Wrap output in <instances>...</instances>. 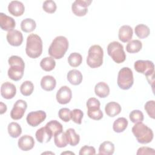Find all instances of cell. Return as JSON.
<instances>
[{"label": "cell", "instance_id": "cell-44", "mask_svg": "<svg viewBox=\"0 0 155 155\" xmlns=\"http://www.w3.org/2000/svg\"><path fill=\"white\" fill-rule=\"evenodd\" d=\"M155 151L153 148L147 147H142L139 148L137 150L136 153L137 155L139 154H154Z\"/></svg>", "mask_w": 155, "mask_h": 155}, {"label": "cell", "instance_id": "cell-32", "mask_svg": "<svg viewBox=\"0 0 155 155\" xmlns=\"http://www.w3.org/2000/svg\"><path fill=\"white\" fill-rule=\"evenodd\" d=\"M142 47V42L137 39H134L130 41L127 46L126 50L130 53H136L139 52Z\"/></svg>", "mask_w": 155, "mask_h": 155}, {"label": "cell", "instance_id": "cell-25", "mask_svg": "<svg viewBox=\"0 0 155 155\" xmlns=\"http://www.w3.org/2000/svg\"><path fill=\"white\" fill-rule=\"evenodd\" d=\"M45 127L50 131L53 136L61 133L63 131L62 125L56 120H52L49 121L47 123Z\"/></svg>", "mask_w": 155, "mask_h": 155}, {"label": "cell", "instance_id": "cell-41", "mask_svg": "<svg viewBox=\"0 0 155 155\" xmlns=\"http://www.w3.org/2000/svg\"><path fill=\"white\" fill-rule=\"evenodd\" d=\"M88 110H96L100 108L101 103L98 99L95 97H90L87 100L86 103Z\"/></svg>", "mask_w": 155, "mask_h": 155}, {"label": "cell", "instance_id": "cell-17", "mask_svg": "<svg viewBox=\"0 0 155 155\" xmlns=\"http://www.w3.org/2000/svg\"><path fill=\"white\" fill-rule=\"evenodd\" d=\"M8 10L11 15L15 16H19L24 13L25 7L23 3L21 1H12L8 5Z\"/></svg>", "mask_w": 155, "mask_h": 155}, {"label": "cell", "instance_id": "cell-33", "mask_svg": "<svg viewBox=\"0 0 155 155\" xmlns=\"http://www.w3.org/2000/svg\"><path fill=\"white\" fill-rule=\"evenodd\" d=\"M82 62V57L81 54L78 53H72L68 58V62L69 65L73 67H77L79 66Z\"/></svg>", "mask_w": 155, "mask_h": 155}, {"label": "cell", "instance_id": "cell-35", "mask_svg": "<svg viewBox=\"0 0 155 155\" xmlns=\"http://www.w3.org/2000/svg\"><path fill=\"white\" fill-rule=\"evenodd\" d=\"M54 144L57 147L59 148H63L65 147L68 143L65 132L62 131L60 133H58L54 136Z\"/></svg>", "mask_w": 155, "mask_h": 155}, {"label": "cell", "instance_id": "cell-30", "mask_svg": "<svg viewBox=\"0 0 155 155\" xmlns=\"http://www.w3.org/2000/svg\"><path fill=\"white\" fill-rule=\"evenodd\" d=\"M134 32L138 38L143 39L149 36L150 33V30L147 25L140 24L137 25L135 27Z\"/></svg>", "mask_w": 155, "mask_h": 155}, {"label": "cell", "instance_id": "cell-5", "mask_svg": "<svg viewBox=\"0 0 155 155\" xmlns=\"http://www.w3.org/2000/svg\"><path fill=\"white\" fill-rule=\"evenodd\" d=\"M103 56L104 51L102 47L99 45H93L88 50L87 64L92 68L99 67L103 63Z\"/></svg>", "mask_w": 155, "mask_h": 155}, {"label": "cell", "instance_id": "cell-38", "mask_svg": "<svg viewBox=\"0 0 155 155\" xmlns=\"http://www.w3.org/2000/svg\"><path fill=\"white\" fill-rule=\"evenodd\" d=\"M56 4L54 1L52 0L45 1L42 5L43 10L48 13H53L56 10Z\"/></svg>", "mask_w": 155, "mask_h": 155}, {"label": "cell", "instance_id": "cell-45", "mask_svg": "<svg viewBox=\"0 0 155 155\" xmlns=\"http://www.w3.org/2000/svg\"><path fill=\"white\" fill-rule=\"evenodd\" d=\"M7 105L5 104H4L3 102H0V114H2L3 113H5L6 112V111H7Z\"/></svg>", "mask_w": 155, "mask_h": 155}, {"label": "cell", "instance_id": "cell-26", "mask_svg": "<svg viewBox=\"0 0 155 155\" xmlns=\"http://www.w3.org/2000/svg\"><path fill=\"white\" fill-rule=\"evenodd\" d=\"M114 151V145L110 141L102 142L99 148V154L111 155Z\"/></svg>", "mask_w": 155, "mask_h": 155}, {"label": "cell", "instance_id": "cell-42", "mask_svg": "<svg viewBox=\"0 0 155 155\" xmlns=\"http://www.w3.org/2000/svg\"><path fill=\"white\" fill-rule=\"evenodd\" d=\"M87 114L90 118L96 120H101L103 117V113L100 108L96 110H87Z\"/></svg>", "mask_w": 155, "mask_h": 155}, {"label": "cell", "instance_id": "cell-12", "mask_svg": "<svg viewBox=\"0 0 155 155\" xmlns=\"http://www.w3.org/2000/svg\"><path fill=\"white\" fill-rule=\"evenodd\" d=\"M72 97V92L71 89L67 86L61 87L56 93V100L60 104H68Z\"/></svg>", "mask_w": 155, "mask_h": 155}, {"label": "cell", "instance_id": "cell-15", "mask_svg": "<svg viewBox=\"0 0 155 155\" xmlns=\"http://www.w3.org/2000/svg\"><path fill=\"white\" fill-rule=\"evenodd\" d=\"M16 26L15 19L3 13H0V27L5 31H10L13 30Z\"/></svg>", "mask_w": 155, "mask_h": 155}, {"label": "cell", "instance_id": "cell-37", "mask_svg": "<svg viewBox=\"0 0 155 155\" xmlns=\"http://www.w3.org/2000/svg\"><path fill=\"white\" fill-rule=\"evenodd\" d=\"M84 116L83 111L80 109H74L71 111V119L76 124H81Z\"/></svg>", "mask_w": 155, "mask_h": 155}, {"label": "cell", "instance_id": "cell-40", "mask_svg": "<svg viewBox=\"0 0 155 155\" xmlns=\"http://www.w3.org/2000/svg\"><path fill=\"white\" fill-rule=\"evenodd\" d=\"M144 108L147 111L148 116L152 118H155L154 109H155V102L154 101H147L144 106Z\"/></svg>", "mask_w": 155, "mask_h": 155}, {"label": "cell", "instance_id": "cell-8", "mask_svg": "<svg viewBox=\"0 0 155 155\" xmlns=\"http://www.w3.org/2000/svg\"><path fill=\"white\" fill-rule=\"evenodd\" d=\"M134 67L136 71L143 74L146 77L154 73V63L149 60H137L134 62Z\"/></svg>", "mask_w": 155, "mask_h": 155}, {"label": "cell", "instance_id": "cell-28", "mask_svg": "<svg viewBox=\"0 0 155 155\" xmlns=\"http://www.w3.org/2000/svg\"><path fill=\"white\" fill-rule=\"evenodd\" d=\"M56 66V62L52 57H45L40 62V67L45 71L53 70Z\"/></svg>", "mask_w": 155, "mask_h": 155}, {"label": "cell", "instance_id": "cell-10", "mask_svg": "<svg viewBox=\"0 0 155 155\" xmlns=\"http://www.w3.org/2000/svg\"><path fill=\"white\" fill-rule=\"evenodd\" d=\"M27 108V102L22 99L18 100L13 105V107L10 111V117L13 120L21 119Z\"/></svg>", "mask_w": 155, "mask_h": 155}, {"label": "cell", "instance_id": "cell-3", "mask_svg": "<svg viewBox=\"0 0 155 155\" xmlns=\"http://www.w3.org/2000/svg\"><path fill=\"white\" fill-rule=\"evenodd\" d=\"M25 52L28 56L33 59L37 58L41 55L42 41L39 35L31 33L27 36Z\"/></svg>", "mask_w": 155, "mask_h": 155}, {"label": "cell", "instance_id": "cell-39", "mask_svg": "<svg viewBox=\"0 0 155 155\" xmlns=\"http://www.w3.org/2000/svg\"><path fill=\"white\" fill-rule=\"evenodd\" d=\"M59 118L65 122H68L71 119V110L68 108H61L58 111Z\"/></svg>", "mask_w": 155, "mask_h": 155}, {"label": "cell", "instance_id": "cell-20", "mask_svg": "<svg viewBox=\"0 0 155 155\" xmlns=\"http://www.w3.org/2000/svg\"><path fill=\"white\" fill-rule=\"evenodd\" d=\"M68 81L72 85H79L83 79L81 72L76 69H73L70 70L67 75Z\"/></svg>", "mask_w": 155, "mask_h": 155}, {"label": "cell", "instance_id": "cell-34", "mask_svg": "<svg viewBox=\"0 0 155 155\" xmlns=\"http://www.w3.org/2000/svg\"><path fill=\"white\" fill-rule=\"evenodd\" d=\"M34 90V85L30 81H25L21 84L20 87V91L21 94L25 96L31 95Z\"/></svg>", "mask_w": 155, "mask_h": 155}, {"label": "cell", "instance_id": "cell-23", "mask_svg": "<svg viewBox=\"0 0 155 155\" xmlns=\"http://www.w3.org/2000/svg\"><path fill=\"white\" fill-rule=\"evenodd\" d=\"M121 110L120 104L116 102H108L105 107V111L110 117H114L118 115L120 113Z\"/></svg>", "mask_w": 155, "mask_h": 155}, {"label": "cell", "instance_id": "cell-4", "mask_svg": "<svg viewBox=\"0 0 155 155\" xmlns=\"http://www.w3.org/2000/svg\"><path fill=\"white\" fill-rule=\"evenodd\" d=\"M131 131L139 143H148L153 139L154 134L152 130L142 122L136 123L132 127Z\"/></svg>", "mask_w": 155, "mask_h": 155}, {"label": "cell", "instance_id": "cell-43", "mask_svg": "<svg viewBox=\"0 0 155 155\" xmlns=\"http://www.w3.org/2000/svg\"><path fill=\"white\" fill-rule=\"evenodd\" d=\"M79 155H84V154H95L96 150L94 147L91 146L84 145L79 150Z\"/></svg>", "mask_w": 155, "mask_h": 155}, {"label": "cell", "instance_id": "cell-24", "mask_svg": "<svg viewBox=\"0 0 155 155\" xmlns=\"http://www.w3.org/2000/svg\"><path fill=\"white\" fill-rule=\"evenodd\" d=\"M65 135L67 140V142L71 146L74 147L77 145L80 141V136L78 134L74 129L68 128L65 131Z\"/></svg>", "mask_w": 155, "mask_h": 155}, {"label": "cell", "instance_id": "cell-46", "mask_svg": "<svg viewBox=\"0 0 155 155\" xmlns=\"http://www.w3.org/2000/svg\"><path fill=\"white\" fill-rule=\"evenodd\" d=\"M74 154V153H72V152H64V153H62L61 154Z\"/></svg>", "mask_w": 155, "mask_h": 155}, {"label": "cell", "instance_id": "cell-36", "mask_svg": "<svg viewBox=\"0 0 155 155\" xmlns=\"http://www.w3.org/2000/svg\"><path fill=\"white\" fill-rule=\"evenodd\" d=\"M130 120L133 123H137L142 122L144 119L143 113L139 110H134L130 112L129 114Z\"/></svg>", "mask_w": 155, "mask_h": 155}, {"label": "cell", "instance_id": "cell-2", "mask_svg": "<svg viewBox=\"0 0 155 155\" xmlns=\"http://www.w3.org/2000/svg\"><path fill=\"white\" fill-rule=\"evenodd\" d=\"M8 64L10 65L8 70V76L15 81L21 80L24 75L25 64L23 59L18 56H12L8 58Z\"/></svg>", "mask_w": 155, "mask_h": 155}, {"label": "cell", "instance_id": "cell-14", "mask_svg": "<svg viewBox=\"0 0 155 155\" xmlns=\"http://www.w3.org/2000/svg\"><path fill=\"white\" fill-rule=\"evenodd\" d=\"M16 93L15 85L9 82H5L1 85V94L2 97L6 99H10L15 97Z\"/></svg>", "mask_w": 155, "mask_h": 155}, {"label": "cell", "instance_id": "cell-9", "mask_svg": "<svg viewBox=\"0 0 155 155\" xmlns=\"http://www.w3.org/2000/svg\"><path fill=\"white\" fill-rule=\"evenodd\" d=\"M91 2V0H76L71 5L73 13L78 16H85L88 12L87 7Z\"/></svg>", "mask_w": 155, "mask_h": 155}, {"label": "cell", "instance_id": "cell-13", "mask_svg": "<svg viewBox=\"0 0 155 155\" xmlns=\"http://www.w3.org/2000/svg\"><path fill=\"white\" fill-rule=\"evenodd\" d=\"M6 38L9 44L15 47L21 45L23 41L22 33L17 30H12L8 31Z\"/></svg>", "mask_w": 155, "mask_h": 155}, {"label": "cell", "instance_id": "cell-22", "mask_svg": "<svg viewBox=\"0 0 155 155\" xmlns=\"http://www.w3.org/2000/svg\"><path fill=\"white\" fill-rule=\"evenodd\" d=\"M96 95L101 98H105L110 94V88L108 85L104 82H100L96 84L94 87Z\"/></svg>", "mask_w": 155, "mask_h": 155}, {"label": "cell", "instance_id": "cell-11", "mask_svg": "<svg viewBox=\"0 0 155 155\" xmlns=\"http://www.w3.org/2000/svg\"><path fill=\"white\" fill-rule=\"evenodd\" d=\"M46 118V113L42 110L31 111L29 113L26 117L27 124L31 127H37L41 124Z\"/></svg>", "mask_w": 155, "mask_h": 155}, {"label": "cell", "instance_id": "cell-27", "mask_svg": "<svg viewBox=\"0 0 155 155\" xmlns=\"http://www.w3.org/2000/svg\"><path fill=\"white\" fill-rule=\"evenodd\" d=\"M128 120L125 117H119L113 123V128L116 133L123 132L128 126Z\"/></svg>", "mask_w": 155, "mask_h": 155}, {"label": "cell", "instance_id": "cell-31", "mask_svg": "<svg viewBox=\"0 0 155 155\" xmlns=\"http://www.w3.org/2000/svg\"><path fill=\"white\" fill-rule=\"evenodd\" d=\"M7 130L9 135L13 138L18 137L22 133V128L17 122H10L8 125Z\"/></svg>", "mask_w": 155, "mask_h": 155}, {"label": "cell", "instance_id": "cell-19", "mask_svg": "<svg viewBox=\"0 0 155 155\" xmlns=\"http://www.w3.org/2000/svg\"><path fill=\"white\" fill-rule=\"evenodd\" d=\"M35 136L37 140L40 143L48 142L53 136L52 134L45 126L38 129L36 132Z\"/></svg>", "mask_w": 155, "mask_h": 155}, {"label": "cell", "instance_id": "cell-7", "mask_svg": "<svg viewBox=\"0 0 155 155\" xmlns=\"http://www.w3.org/2000/svg\"><path fill=\"white\" fill-rule=\"evenodd\" d=\"M117 83L119 87L122 90L130 89L134 83L132 70L128 67L122 68L118 73Z\"/></svg>", "mask_w": 155, "mask_h": 155}, {"label": "cell", "instance_id": "cell-1", "mask_svg": "<svg viewBox=\"0 0 155 155\" xmlns=\"http://www.w3.org/2000/svg\"><path fill=\"white\" fill-rule=\"evenodd\" d=\"M68 48V39L63 36L56 37L50 44L48 52L53 58L60 59L65 55Z\"/></svg>", "mask_w": 155, "mask_h": 155}, {"label": "cell", "instance_id": "cell-6", "mask_svg": "<svg viewBox=\"0 0 155 155\" xmlns=\"http://www.w3.org/2000/svg\"><path fill=\"white\" fill-rule=\"evenodd\" d=\"M107 53L117 64H120L126 59V54L123 45L117 41H113L107 46Z\"/></svg>", "mask_w": 155, "mask_h": 155}, {"label": "cell", "instance_id": "cell-29", "mask_svg": "<svg viewBox=\"0 0 155 155\" xmlns=\"http://www.w3.org/2000/svg\"><path fill=\"white\" fill-rule=\"evenodd\" d=\"M36 27V22L31 18H26L22 20L21 22V30L25 33L33 31Z\"/></svg>", "mask_w": 155, "mask_h": 155}, {"label": "cell", "instance_id": "cell-18", "mask_svg": "<svg viewBox=\"0 0 155 155\" xmlns=\"http://www.w3.org/2000/svg\"><path fill=\"white\" fill-rule=\"evenodd\" d=\"M133 34L132 28L128 25H122L119 30L118 37L122 42H127L131 40Z\"/></svg>", "mask_w": 155, "mask_h": 155}, {"label": "cell", "instance_id": "cell-21", "mask_svg": "<svg viewBox=\"0 0 155 155\" xmlns=\"http://www.w3.org/2000/svg\"><path fill=\"white\" fill-rule=\"evenodd\" d=\"M56 85V81L52 76L47 75L44 76L41 81V86L45 91H52L54 89Z\"/></svg>", "mask_w": 155, "mask_h": 155}, {"label": "cell", "instance_id": "cell-16", "mask_svg": "<svg viewBox=\"0 0 155 155\" xmlns=\"http://www.w3.org/2000/svg\"><path fill=\"white\" fill-rule=\"evenodd\" d=\"M18 147L21 150L27 151L33 148L35 145V140L31 136L24 135L18 140Z\"/></svg>", "mask_w": 155, "mask_h": 155}]
</instances>
